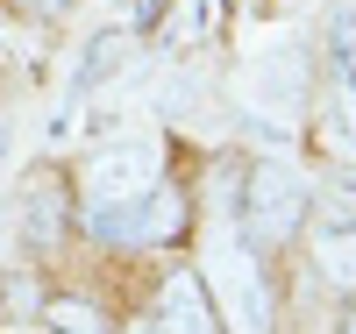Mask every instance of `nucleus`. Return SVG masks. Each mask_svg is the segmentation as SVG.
I'll return each instance as SVG.
<instances>
[{
	"mask_svg": "<svg viewBox=\"0 0 356 334\" xmlns=\"http://www.w3.org/2000/svg\"><path fill=\"white\" fill-rule=\"evenodd\" d=\"M307 214H314V192L292 164H278V157L250 164V185H243V242L250 249H264V256L285 249L307 228Z\"/></svg>",
	"mask_w": 356,
	"mask_h": 334,
	"instance_id": "1",
	"label": "nucleus"
},
{
	"mask_svg": "<svg viewBox=\"0 0 356 334\" xmlns=\"http://www.w3.org/2000/svg\"><path fill=\"white\" fill-rule=\"evenodd\" d=\"M200 285L214 299L221 334H271V285H264V270H257L250 249H221Z\"/></svg>",
	"mask_w": 356,
	"mask_h": 334,
	"instance_id": "2",
	"label": "nucleus"
},
{
	"mask_svg": "<svg viewBox=\"0 0 356 334\" xmlns=\"http://www.w3.org/2000/svg\"><path fill=\"white\" fill-rule=\"evenodd\" d=\"M86 206H114V199H143L157 185V157L143 142H122V149H100L93 164H86Z\"/></svg>",
	"mask_w": 356,
	"mask_h": 334,
	"instance_id": "3",
	"label": "nucleus"
},
{
	"mask_svg": "<svg viewBox=\"0 0 356 334\" xmlns=\"http://www.w3.org/2000/svg\"><path fill=\"white\" fill-rule=\"evenodd\" d=\"M164 334H221V320H214V299H207V285H200V270H171L164 278V292H157V313H150Z\"/></svg>",
	"mask_w": 356,
	"mask_h": 334,
	"instance_id": "4",
	"label": "nucleus"
},
{
	"mask_svg": "<svg viewBox=\"0 0 356 334\" xmlns=\"http://www.w3.org/2000/svg\"><path fill=\"white\" fill-rule=\"evenodd\" d=\"M186 221H193L186 185H164V178H157V185L143 192V206H136V249H164V242H178Z\"/></svg>",
	"mask_w": 356,
	"mask_h": 334,
	"instance_id": "5",
	"label": "nucleus"
},
{
	"mask_svg": "<svg viewBox=\"0 0 356 334\" xmlns=\"http://www.w3.org/2000/svg\"><path fill=\"white\" fill-rule=\"evenodd\" d=\"M65 221H72L65 185H57V178H36L29 199H22V235L36 242V249H57V242H65Z\"/></svg>",
	"mask_w": 356,
	"mask_h": 334,
	"instance_id": "6",
	"label": "nucleus"
},
{
	"mask_svg": "<svg viewBox=\"0 0 356 334\" xmlns=\"http://www.w3.org/2000/svg\"><path fill=\"white\" fill-rule=\"evenodd\" d=\"M314 270H321L328 285L356 292V228H349L342 214H321V235H314Z\"/></svg>",
	"mask_w": 356,
	"mask_h": 334,
	"instance_id": "7",
	"label": "nucleus"
},
{
	"mask_svg": "<svg viewBox=\"0 0 356 334\" xmlns=\"http://www.w3.org/2000/svg\"><path fill=\"white\" fill-rule=\"evenodd\" d=\"M136 57V43H129V28H100L93 43H86V72H79V93H93V85H114L122 78V65Z\"/></svg>",
	"mask_w": 356,
	"mask_h": 334,
	"instance_id": "8",
	"label": "nucleus"
},
{
	"mask_svg": "<svg viewBox=\"0 0 356 334\" xmlns=\"http://www.w3.org/2000/svg\"><path fill=\"white\" fill-rule=\"evenodd\" d=\"M43 327L50 334H114V320L93 299H43Z\"/></svg>",
	"mask_w": 356,
	"mask_h": 334,
	"instance_id": "9",
	"label": "nucleus"
},
{
	"mask_svg": "<svg viewBox=\"0 0 356 334\" xmlns=\"http://www.w3.org/2000/svg\"><path fill=\"white\" fill-rule=\"evenodd\" d=\"M0 306L29 313V306H36V278H29V270H8V278H0Z\"/></svg>",
	"mask_w": 356,
	"mask_h": 334,
	"instance_id": "10",
	"label": "nucleus"
},
{
	"mask_svg": "<svg viewBox=\"0 0 356 334\" xmlns=\"http://www.w3.org/2000/svg\"><path fill=\"white\" fill-rule=\"evenodd\" d=\"M22 8H29V15H36V22H57V15H65V8H72V0H22Z\"/></svg>",
	"mask_w": 356,
	"mask_h": 334,
	"instance_id": "11",
	"label": "nucleus"
},
{
	"mask_svg": "<svg viewBox=\"0 0 356 334\" xmlns=\"http://www.w3.org/2000/svg\"><path fill=\"white\" fill-rule=\"evenodd\" d=\"M129 334H164V327L157 320H129Z\"/></svg>",
	"mask_w": 356,
	"mask_h": 334,
	"instance_id": "12",
	"label": "nucleus"
},
{
	"mask_svg": "<svg viewBox=\"0 0 356 334\" xmlns=\"http://www.w3.org/2000/svg\"><path fill=\"white\" fill-rule=\"evenodd\" d=\"M335 334H356V306H349V313H342V320H335Z\"/></svg>",
	"mask_w": 356,
	"mask_h": 334,
	"instance_id": "13",
	"label": "nucleus"
},
{
	"mask_svg": "<svg viewBox=\"0 0 356 334\" xmlns=\"http://www.w3.org/2000/svg\"><path fill=\"white\" fill-rule=\"evenodd\" d=\"M0 164H8V121H0Z\"/></svg>",
	"mask_w": 356,
	"mask_h": 334,
	"instance_id": "14",
	"label": "nucleus"
}]
</instances>
